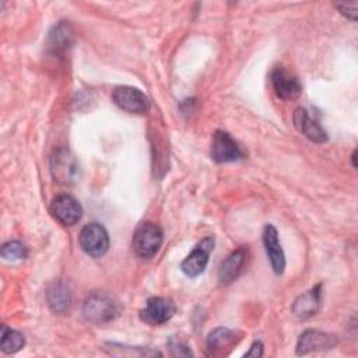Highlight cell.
Listing matches in <instances>:
<instances>
[{
	"label": "cell",
	"instance_id": "cell-1",
	"mask_svg": "<svg viewBox=\"0 0 358 358\" xmlns=\"http://www.w3.org/2000/svg\"><path fill=\"white\" fill-rule=\"evenodd\" d=\"M164 241L162 229L152 224L144 222L137 227L133 235V249L143 259H151L157 255Z\"/></svg>",
	"mask_w": 358,
	"mask_h": 358
},
{
	"label": "cell",
	"instance_id": "cell-2",
	"mask_svg": "<svg viewBox=\"0 0 358 358\" xmlns=\"http://www.w3.org/2000/svg\"><path fill=\"white\" fill-rule=\"evenodd\" d=\"M83 313L91 323L102 324L113 320L119 315V306L105 294H91L83 305Z\"/></svg>",
	"mask_w": 358,
	"mask_h": 358
},
{
	"label": "cell",
	"instance_id": "cell-3",
	"mask_svg": "<svg viewBox=\"0 0 358 358\" xmlns=\"http://www.w3.org/2000/svg\"><path fill=\"white\" fill-rule=\"evenodd\" d=\"M80 248L91 257H101L109 249L108 231L98 222L87 224L78 235Z\"/></svg>",
	"mask_w": 358,
	"mask_h": 358
},
{
	"label": "cell",
	"instance_id": "cell-4",
	"mask_svg": "<svg viewBox=\"0 0 358 358\" xmlns=\"http://www.w3.org/2000/svg\"><path fill=\"white\" fill-rule=\"evenodd\" d=\"M50 172L56 182L62 185H71L78 179L80 166L76 157L66 148L53 152L50 158Z\"/></svg>",
	"mask_w": 358,
	"mask_h": 358
},
{
	"label": "cell",
	"instance_id": "cell-5",
	"mask_svg": "<svg viewBox=\"0 0 358 358\" xmlns=\"http://www.w3.org/2000/svg\"><path fill=\"white\" fill-rule=\"evenodd\" d=\"M112 101L117 108L129 113H144L150 108V101L147 95L138 88L120 85L112 92Z\"/></svg>",
	"mask_w": 358,
	"mask_h": 358
},
{
	"label": "cell",
	"instance_id": "cell-6",
	"mask_svg": "<svg viewBox=\"0 0 358 358\" xmlns=\"http://www.w3.org/2000/svg\"><path fill=\"white\" fill-rule=\"evenodd\" d=\"M175 303L162 296L148 298L144 308L140 310V320L150 326H159L171 320L175 315Z\"/></svg>",
	"mask_w": 358,
	"mask_h": 358
},
{
	"label": "cell",
	"instance_id": "cell-7",
	"mask_svg": "<svg viewBox=\"0 0 358 358\" xmlns=\"http://www.w3.org/2000/svg\"><path fill=\"white\" fill-rule=\"evenodd\" d=\"M214 242L215 241L213 236L201 239L196 245V248L189 253V256L180 263V270L187 277H197L206 270L210 253L214 249Z\"/></svg>",
	"mask_w": 358,
	"mask_h": 358
},
{
	"label": "cell",
	"instance_id": "cell-8",
	"mask_svg": "<svg viewBox=\"0 0 358 358\" xmlns=\"http://www.w3.org/2000/svg\"><path fill=\"white\" fill-rule=\"evenodd\" d=\"M242 338V333L228 329V327H217L210 331L206 345L207 355L210 357H225L231 352V350L239 343Z\"/></svg>",
	"mask_w": 358,
	"mask_h": 358
},
{
	"label": "cell",
	"instance_id": "cell-9",
	"mask_svg": "<svg viewBox=\"0 0 358 358\" xmlns=\"http://www.w3.org/2000/svg\"><path fill=\"white\" fill-rule=\"evenodd\" d=\"M210 155L215 162L225 164L241 159L243 157V152L229 133L217 130L213 136Z\"/></svg>",
	"mask_w": 358,
	"mask_h": 358
},
{
	"label": "cell",
	"instance_id": "cell-10",
	"mask_svg": "<svg viewBox=\"0 0 358 358\" xmlns=\"http://www.w3.org/2000/svg\"><path fill=\"white\" fill-rule=\"evenodd\" d=\"M337 337L331 333L309 329L305 330L296 343V354L298 355H306L309 352H316V351H324L336 347L337 344Z\"/></svg>",
	"mask_w": 358,
	"mask_h": 358
},
{
	"label": "cell",
	"instance_id": "cell-11",
	"mask_svg": "<svg viewBox=\"0 0 358 358\" xmlns=\"http://www.w3.org/2000/svg\"><path fill=\"white\" fill-rule=\"evenodd\" d=\"M50 213L60 224L71 227L80 221L83 215V208L73 196L59 194L52 200Z\"/></svg>",
	"mask_w": 358,
	"mask_h": 358
},
{
	"label": "cell",
	"instance_id": "cell-12",
	"mask_svg": "<svg viewBox=\"0 0 358 358\" xmlns=\"http://www.w3.org/2000/svg\"><path fill=\"white\" fill-rule=\"evenodd\" d=\"M270 78H271L273 88H274L278 98L285 99V101H291V99H295L301 95V91H302L301 83L288 70H285L282 67H277L271 71Z\"/></svg>",
	"mask_w": 358,
	"mask_h": 358
},
{
	"label": "cell",
	"instance_id": "cell-13",
	"mask_svg": "<svg viewBox=\"0 0 358 358\" xmlns=\"http://www.w3.org/2000/svg\"><path fill=\"white\" fill-rule=\"evenodd\" d=\"M263 245L274 273L282 274L285 268V256L278 239V232L271 224H267L263 229Z\"/></svg>",
	"mask_w": 358,
	"mask_h": 358
},
{
	"label": "cell",
	"instance_id": "cell-14",
	"mask_svg": "<svg viewBox=\"0 0 358 358\" xmlns=\"http://www.w3.org/2000/svg\"><path fill=\"white\" fill-rule=\"evenodd\" d=\"M295 129L303 134L308 140L313 143H324L327 141V133L324 129L309 116L308 110L303 108H296L292 116Z\"/></svg>",
	"mask_w": 358,
	"mask_h": 358
},
{
	"label": "cell",
	"instance_id": "cell-15",
	"mask_svg": "<svg viewBox=\"0 0 358 358\" xmlns=\"http://www.w3.org/2000/svg\"><path fill=\"white\" fill-rule=\"evenodd\" d=\"M248 259V249L246 248H238L236 250H234L221 264L218 268V280L220 284L222 285H228L231 284L234 280L238 278V275L241 274L245 262Z\"/></svg>",
	"mask_w": 358,
	"mask_h": 358
},
{
	"label": "cell",
	"instance_id": "cell-16",
	"mask_svg": "<svg viewBox=\"0 0 358 358\" xmlns=\"http://www.w3.org/2000/svg\"><path fill=\"white\" fill-rule=\"evenodd\" d=\"M320 289H322V285L317 284L312 289L299 295L291 306L292 313L301 319H308L316 315L320 306V294H322Z\"/></svg>",
	"mask_w": 358,
	"mask_h": 358
},
{
	"label": "cell",
	"instance_id": "cell-17",
	"mask_svg": "<svg viewBox=\"0 0 358 358\" xmlns=\"http://www.w3.org/2000/svg\"><path fill=\"white\" fill-rule=\"evenodd\" d=\"M46 301H48L49 308L53 312H56V313L66 312L71 303L70 288L62 281L52 284L46 292Z\"/></svg>",
	"mask_w": 358,
	"mask_h": 358
},
{
	"label": "cell",
	"instance_id": "cell-18",
	"mask_svg": "<svg viewBox=\"0 0 358 358\" xmlns=\"http://www.w3.org/2000/svg\"><path fill=\"white\" fill-rule=\"evenodd\" d=\"M102 350L115 357H161L162 354L157 350L152 348H145V347H131V345H123L117 343H105Z\"/></svg>",
	"mask_w": 358,
	"mask_h": 358
},
{
	"label": "cell",
	"instance_id": "cell-19",
	"mask_svg": "<svg viewBox=\"0 0 358 358\" xmlns=\"http://www.w3.org/2000/svg\"><path fill=\"white\" fill-rule=\"evenodd\" d=\"M73 43V31L67 24H59L49 35V46L53 52H63Z\"/></svg>",
	"mask_w": 358,
	"mask_h": 358
},
{
	"label": "cell",
	"instance_id": "cell-20",
	"mask_svg": "<svg viewBox=\"0 0 358 358\" xmlns=\"http://www.w3.org/2000/svg\"><path fill=\"white\" fill-rule=\"evenodd\" d=\"M25 344L24 336L14 330L7 327L6 324L1 326V338H0V347L4 354H15L20 351Z\"/></svg>",
	"mask_w": 358,
	"mask_h": 358
},
{
	"label": "cell",
	"instance_id": "cell-21",
	"mask_svg": "<svg viewBox=\"0 0 358 358\" xmlns=\"http://www.w3.org/2000/svg\"><path fill=\"white\" fill-rule=\"evenodd\" d=\"M0 253L3 259L8 262H15V260L25 259L28 256V249L20 241H8L1 246Z\"/></svg>",
	"mask_w": 358,
	"mask_h": 358
},
{
	"label": "cell",
	"instance_id": "cell-22",
	"mask_svg": "<svg viewBox=\"0 0 358 358\" xmlns=\"http://www.w3.org/2000/svg\"><path fill=\"white\" fill-rule=\"evenodd\" d=\"M168 348H169V352L172 357H192L193 355L187 343L179 336H172L168 340Z\"/></svg>",
	"mask_w": 358,
	"mask_h": 358
},
{
	"label": "cell",
	"instance_id": "cell-23",
	"mask_svg": "<svg viewBox=\"0 0 358 358\" xmlns=\"http://www.w3.org/2000/svg\"><path fill=\"white\" fill-rule=\"evenodd\" d=\"M334 7L338 8V11L345 15L347 18L355 21L357 20V13H358V1H350V3H345V1H337L334 3Z\"/></svg>",
	"mask_w": 358,
	"mask_h": 358
},
{
	"label": "cell",
	"instance_id": "cell-24",
	"mask_svg": "<svg viewBox=\"0 0 358 358\" xmlns=\"http://www.w3.org/2000/svg\"><path fill=\"white\" fill-rule=\"evenodd\" d=\"M263 355V344L260 341H255L252 345H250V350L245 354V357H262Z\"/></svg>",
	"mask_w": 358,
	"mask_h": 358
},
{
	"label": "cell",
	"instance_id": "cell-25",
	"mask_svg": "<svg viewBox=\"0 0 358 358\" xmlns=\"http://www.w3.org/2000/svg\"><path fill=\"white\" fill-rule=\"evenodd\" d=\"M351 157H352V166H354V168H355V166H357V164H355V157H357V151H354V152H352V155H351Z\"/></svg>",
	"mask_w": 358,
	"mask_h": 358
}]
</instances>
